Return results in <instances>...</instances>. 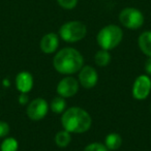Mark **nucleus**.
<instances>
[{
	"instance_id": "8",
	"label": "nucleus",
	"mask_w": 151,
	"mask_h": 151,
	"mask_svg": "<svg viewBox=\"0 0 151 151\" xmlns=\"http://www.w3.org/2000/svg\"><path fill=\"white\" fill-rule=\"evenodd\" d=\"M80 83L76 78L71 76H66L65 78L61 79L59 83L57 84L56 91L57 94L64 99H69V97L75 96L79 91Z\"/></svg>"
},
{
	"instance_id": "1",
	"label": "nucleus",
	"mask_w": 151,
	"mask_h": 151,
	"mask_svg": "<svg viewBox=\"0 0 151 151\" xmlns=\"http://www.w3.org/2000/svg\"><path fill=\"white\" fill-rule=\"evenodd\" d=\"M53 66L57 73L70 76L79 73L84 66V57L77 49L63 48L55 54L53 58Z\"/></svg>"
},
{
	"instance_id": "15",
	"label": "nucleus",
	"mask_w": 151,
	"mask_h": 151,
	"mask_svg": "<svg viewBox=\"0 0 151 151\" xmlns=\"http://www.w3.org/2000/svg\"><path fill=\"white\" fill-rule=\"evenodd\" d=\"M111 59H112V57H111V54L109 53V51L104 50V49L97 51L94 55L95 63H96V65H99V66H101V67H105V66H107V65H109L110 62H111Z\"/></svg>"
},
{
	"instance_id": "22",
	"label": "nucleus",
	"mask_w": 151,
	"mask_h": 151,
	"mask_svg": "<svg viewBox=\"0 0 151 151\" xmlns=\"http://www.w3.org/2000/svg\"><path fill=\"white\" fill-rule=\"evenodd\" d=\"M145 71L148 76H151V57H148L145 62Z\"/></svg>"
},
{
	"instance_id": "19",
	"label": "nucleus",
	"mask_w": 151,
	"mask_h": 151,
	"mask_svg": "<svg viewBox=\"0 0 151 151\" xmlns=\"http://www.w3.org/2000/svg\"><path fill=\"white\" fill-rule=\"evenodd\" d=\"M83 151H109V149L106 147L105 144L94 142V143H90V144L87 145Z\"/></svg>"
},
{
	"instance_id": "17",
	"label": "nucleus",
	"mask_w": 151,
	"mask_h": 151,
	"mask_svg": "<svg viewBox=\"0 0 151 151\" xmlns=\"http://www.w3.org/2000/svg\"><path fill=\"white\" fill-rule=\"evenodd\" d=\"M18 148H19V143L13 137L5 138L0 146L1 151H18Z\"/></svg>"
},
{
	"instance_id": "10",
	"label": "nucleus",
	"mask_w": 151,
	"mask_h": 151,
	"mask_svg": "<svg viewBox=\"0 0 151 151\" xmlns=\"http://www.w3.org/2000/svg\"><path fill=\"white\" fill-rule=\"evenodd\" d=\"M59 47V35L54 32H49L42 37L40 42V48L42 53L49 55L57 51Z\"/></svg>"
},
{
	"instance_id": "12",
	"label": "nucleus",
	"mask_w": 151,
	"mask_h": 151,
	"mask_svg": "<svg viewBox=\"0 0 151 151\" xmlns=\"http://www.w3.org/2000/svg\"><path fill=\"white\" fill-rule=\"evenodd\" d=\"M138 46L142 53L147 57H151V30H147L140 34L138 38Z\"/></svg>"
},
{
	"instance_id": "6",
	"label": "nucleus",
	"mask_w": 151,
	"mask_h": 151,
	"mask_svg": "<svg viewBox=\"0 0 151 151\" xmlns=\"http://www.w3.org/2000/svg\"><path fill=\"white\" fill-rule=\"evenodd\" d=\"M49 111V104L45 99L37 97L29 101L26 109V114L28 118L32 121H40L44 119Z\"/></svg>"
},
{
	"instance_id": "4",
	"label": "nucleus",
	"mask_w": 151,
	"mask_h": 151,
	"mask_svg": "<svg viewBox=\"0 0 151 151\" xmlns=\"http://www.w3.org/2000/svg\"><path fill=\"white\" fill-rule=\"evenodd\" d=\"M87 34V27L81 21H68L59 29V36L66 42H78Z\"/></svg>"
},
{
	"instance_id": "20",
	"label": "nucleus",
	"mask_w": 151,
	"mask_h": 151,
	"mask_svg": "<svg viewBox=\"0 0 151 151\" xmlns=\"http://www.w3.org/2000/svg\"><path fill=\"white\" fill-rule=\"evenodd\" d=\"M9 132H11L9 124L5 121H0V139L6 138L9 136Z\"/></svg>"
},
{
	"instance_id": "9",
	"label": "nucleus",
	"mask_w": 151,
	"mask_h": 151,
	"mask_svg": "<svg viewBox=\"0 0 151 151\" xmlns=\"http://www.w3.org/2000/svg\"><path fill=\"white\" fill-rule=\"evenodd\" d=\"M78 81L80 86L84 87L85 89H91L96 86L99 82V73L94 67L90 65H84L79 71Z\"/></svg>"
},
{
	"instance_id": "11",
	"label": "nucleus",
	"mask_w": 151,
	"mask_h": 151,
	"mask_svg": "<svg viewBox=\"0 0 151 151\" xmlns=\"http://www.w3.org/2000/svg\"><path fill=\"white\" fill-rule=\"evenodd\" d=\"M33 76L29 71H21L16 77V88L21 93L30 92L33 88Z\"/></svg>"
},
{
	"instance_id": "21",
	"label": "nucleus",
	"mask_w": 151,
	"mask_h": 151,
	"mask_svg": "<svg viewBox=\"0 0 151 151\" xmlns=\"http://www.w3.org/2000/svg\"><path fill=\"white\" fill-rule=\"evenodd\" d=\"M19 103L23 106L29 104V99H28L27 93H21V94L19 95Z\"/></svg>"
},
{
	"instance_id": "2",
	"label": "nucleus",
	"mask_w": 151,
	"mask_h": 151,
	"mask_svg": "<svg viewBox=\"0 0 151 151\" xmlns=\"http://www.w3.org/2000/svg\"><path fill=\"white\" fill-rule=\"evenodd\" d=\"M61 124L63 129L70 134H83L90 129L92 118L86 110L80 107H71L62 113Z\"/></svg>"
},
{
	"instance_id": "7",
	"label": "nucleus",
	"mask_w": 151,
	"mask_h": 151,
	"mask_svg": "<svg viewBox=\"0 0 151 151\" xmlns=\"http://www.w3.org/2000/svg\"><path fill=\"white\" fill-rule=\"evenodd\" d=\"M151 91V79L148 75H140L132 85V96L137 101H143L149 96Z\"/></svg>"
},
{
	"instance_id": "5",
	"label": "nucleus",
	"mask_w": 151,
	"mask_h": 151,
	"mask_svg": "<svg viewBox=\"0 0 151 151\" xmlns=\"http://www.w3.org/2000/svg\"><path fill=\"white\" fill-rule=\"evenodd\" d=\"M119 21L123 27L137 30L144 24V15L136 7H125L119 14Z\"/></svg>"
},
{
	"instance_id": "23",
	"label": "nucleus",
	"mask_w": 151,
	"mask_h": 151,
	"mask_svg": "<svg viewBox=\"0 0 151 151\" xmlns=\"http://www.w3.org/2000/svg\"><path fill=\"white\" fill-rule=\"evenodd\" d=\"M150 112H151V107H150Z\"/></svg>"
},
{
	"instance_id": "14",
	"label": "nucleus",
	"mask_w": 151,
	"mask_h": 151,
	"mask_svg": "<svg viewBox=\"0 0 151 151\" xmlns=\"http://www.w3.org/2000/svg\"><path fill=\"white\" fill-rule=\"evenodd\" d=\"M71 142V134L67 130L63 129L55 134V144L60 148H65Z\"/></svg>"
},
{
	"instance_id": "18",
	"label": "nucleus",
	"mask_w": 151,
	"mask_h": 151,
	"mask_svg": "<svg viewBox=\"0 0 151 151\" xmlns=\"http://www.w3.org/2000/svg\"><path fill=\"white\" fill-rule=\"evenodd\" d=\"M56 1L59 6L62 7L63 9H67V11L73 9L78 4V0H56Z\"/></svg>"
},
{
	"instance_id": "3",
	"label": "nucleus",
	"mask_w": 151,
	"mask_h": 151,
	"mask_svg": "<svg viewBox=\"0 0 151 151\" xmlns=\"http://www.w3.org/2000/svg\"><path fill=\"white\" fill-rule=\"evenodd\" d=\"M123 38V31L117 25L110 24L103 27L96 35L97 45L101 49L111 51L120 45Z\"/></svg>"
},
{
	"instance_id": "16",
	"label": "nucleus",
	"mask_w": 151,
	"mask_h": 151,
	"mask_svg": "<svg viewBox=\"0 0 151 151\" xmlns=\"http://www.w3.org/2000/svg\"><path fill=\"white\" fill-rule=\"evenodd\" d=\"M51 110H52L53 113L55 114H62L63 112L66 110V101L65 99L60 95L54 97L51 101Z\"/></svg>"
},
{
	"instance_id": "13",
	"label": "nucleus",
	"mask_w": 151,
	"mask_h": 151,
	"mask_svg": "<svg viewBox=\"0 0 151 151\" xmlns=\"http://www.w3.org/2000/svg\"><path fill=\"white\" fill-rule=\"evenodd\" d=\"M105 145L109 150L115 151L119 149L122 145V138L117 132H111L107 134L105 139Z\"/></svg>"
}]
</instances>
